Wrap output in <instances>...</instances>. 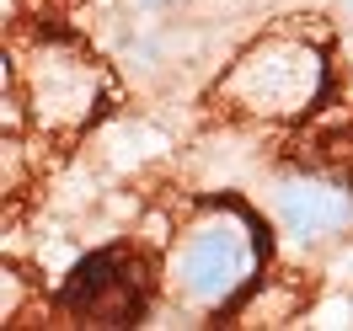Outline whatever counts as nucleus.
I'll return each mask as SVG.
<instances>
[{
  "label": "nucleus",
  "instance_id": "5",
  "mask_svg": "<svg viewBox=\"0 0 353 331\" xmlns=\"http://www.w3.org/2000/svg\"><path fill=\"white\" fill-rule=\"evenodd\" d=\"M134 11H172V6H182V0H129Z\"/></svg>",
  "mask_w": 353,
  "mask_h": 331
},
{
  "label": "nucleus",
  "instance_id": "2",
  "mask_svg": "<svg viewBox=\"0 0 353 331\" xmlns=\"http://www.w3.org/2000/svg\"><path fill=\"white\" fill-rule=\"evenodd\" d=\"M321 96H327V54L300 32H273L252 43L220 81V102H230V112L268 123L305 118Z\"/></svg>",
  "mask_w": 353,
  "mask_h": 331
},
{
  "label": "nucleus",
  "instance_id": "6",
  "mask_svg": "<svg viewBox=\"0 0 353 331\" xmlns=\"http://www.w3.org/2000/svg\"><path fill=\"white\" fill-rule=\"evenodd\" d=\"M337 11H343V17L353 22V0H337Z\"/></svg>",
  "mask_w": 353,
  "mask_h": 331
},
{
  "label": "nucleus",
  "instance_id": "1",
  "mask_svg": "<svg viewBox=\"0 0 353 331\" xmlns=\"http://www.w3.org/2000/svg\"><path fill=\"white\" fill-rule=\"evenodd\" d=\"M273 230L241 198H203L166 246L161 288L188 315H225L257 288Z\"/></svg>",
  "mask_w": 353,
  "mask_h": 331
},
{
  "label": "nucleus",
  "instance_id": "3",
  "mask_svg": "<svg viewBox=\"0 0 353 331\" xmlns=\"http://www.w3.org/2000/svg\"><path fill=\"white\" fill-rule=\"evenodd\" d=\"M273 220H279L284 235H294L305 246L337 241L353 224V187L321 177V171H289L273 187Z\"/></svg>",
  "mask_w": 353,
  "mask_h": 331
},
{
  "label": "nucleus",
  "instance_id": "4",
  "mask_svg": "<svg viewBox=\"0 0 353 331\" xmlns=\"http://www.w3.org/2000/svg\"><path fill=\"white\" fill-rule=\"evenodd\" d=\"M139 278H145V273H139ZM139 278H134L129 251L108 246V251L86 257V262L65 278L59 305L75 310V315H91V321H102V326H129L139 299H145V284H139Z\"/></svg>",
  "mask_w": 353,
  "mask_h": 331
}]
</instances>
